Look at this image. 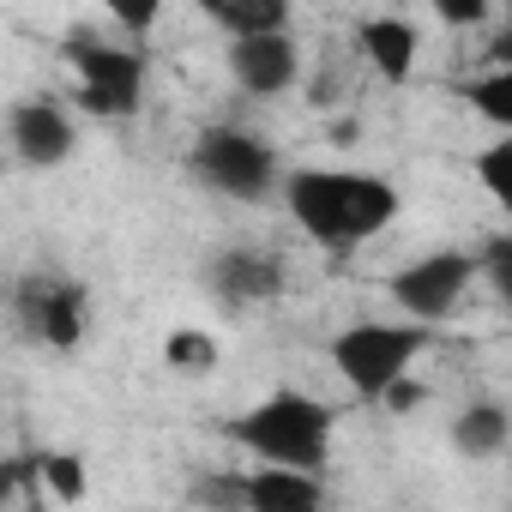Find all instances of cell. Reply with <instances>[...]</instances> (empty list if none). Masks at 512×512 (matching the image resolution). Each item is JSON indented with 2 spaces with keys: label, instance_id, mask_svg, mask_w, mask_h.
Returning <instances> with one entry per match:
<instances>
[{
  "label": "cell",
  "instance_id": "30bf717a",
  "mask_svg": "<svg viewBox=\"0 0 512 512\" xmlns=\"http://www.w3.org/2000/svg\"><path fill=\"white\" fill-rule=\"evenodd\" d=\"M205 290L223 308H260V302L284 296V260L266 247H223L205 260Z\"/></svg>",
  "mask_w": 512,
  "mask_h": 512
},
{
  "label": "cell",
  "instance_id": "44dd1931",
  "mask_svg": "<svg viewBox=\"0 0 512 512\" xmlns=\"http://www.w3.org/2000/svg\"><path fill=\"white\" fill-rule=\"evenodd\" d=\"M169 362L187 368V374H205V368H211V344L193 338V332H181V338H169Z\"/></svg>",
  "mask_w": 512,
  "mask_h": 512
},
{
  "label": "cell",
  "instance_id": "7c38bea8",
  "mask_svg": "<svg viewBox=\"0 0 512 512\" xmlns=\"http://www.w3.org/2000/svg\"><path fill=\"white\" fill-rule=\"evenodd\" d=\"M356 49L362 61L386 79V85H404L416 73V55H422V31L404 19V13H368L356 25Z\"/></svg>",
  "mask_w": 512,
  "mask_h": 512
},
{
  "label": "cell",
  "instance_id": "603a6c76",
  "mask_svg": "<svg viewBox=\"0 0 512 512\" xmlns=\"http://www.w3.org/2000/svg\"><path fill=\"white\" fill-rule=\"evenodd\" d=\"M193 7H199V13H205V19H211V25H217V13H223V7H229V0H193Z\"/></svg>",
  "mask_w": 512,
  "mask_h": 512
},
{
  "label": "cell",
  "instance_id": "5b68a950",
  "mask_svg": "<svg viewBox=\"0 0 512 512\" xmlns=\"http://www.w3.org/2000/svg\"><path fill=\"white\" fill-rule=\"evenodd\" d=\"M187 175L205 193L229 199V205H266L278 193V181H284V157H278L272 139H260L253 127L211 121V127H199V139L187 151Z\"/></svg>",
  "mask_w": 512,
  "mask_h": 512
},
{
  "label": "cell",
  "instance_id": "ffe728a7",
  "mask_svg": "<svg viewBox=\"0 0 512 512\" xmlns=\"http://www.w3.org/2000/svg\"><path fill=\"white\" fill-rule=\"evenodd\" d=\"M428 7L446 31H476V25L494 19V0H428Z\"/></svg>",
  "mask_w": 512,
  "mask_h": 512
},
{
  "label": "cell",
  "instance_id": "e0dca14e",
  "mask_svg": "<svg viewBox=\"0 0 512 512\" xmlns=\"http://www.w3.org/2000/svg\"><path fill=\"white\" fill-rule=\"evenodd\" d=\"M103 13L127 43H145L157 31V19H163V0H103Z\"/></svg>",
  "mask_w": 512,
  "mask_h": 512
},
{
  "label": "cell",
  "instance_id": "8fae6325",
  "mask_svg": "<svg viewBox=\"0 0 512 512\" xmlns=\"http://www.w3.org/2000/svg\"><path fill=\"white\" fill-rule=\"evenodd\" d=\"M235 494L247 512H320L332 500L326 470H296V464H253L235 476Z\"/></svg>",
  "mask_w": 512,
  "mask_h": 512
},
{
  "label": "cell",
  "instance_id": "9a60e30c",
  "mask_svg": "<svg viewBox=\"0 0 512 512\" xmlns=\"http://www.w3.org/2000/svg\"><path fill=\"white\" fill-rule=\"evenodd\" d=\"M464 103L488 121V127H512V67H488L482 79H470L464 85Z\"/></svg>",
  "mask_w": 512,
  "mask_h": 512
},
{
  "label": "cell",
  "instance_id": "3957f363",
  "mask_svg": "<svg viewBox=\"0 0 512 512\" xmlns=\"http://www.w3.org/2000/svg\"><path fill=\"white\" fill-rule=\"evenodd\" d=\"M67 67H73V103L79 115L91 121H133L145 109V91H151V61L139 43L127 37H97V31H73L61 43Z\"/></svg>",
  "mask_w": 512,
  "mask_h": 512
},
{
  "label": "cell",
  "instance_id": "7402d4cb",
  "mask_svg": "<svg viewBox=\"0 0 512 512\" xmlns=\"http://www.w3.org/2000/svg\"><path fill=\"white\" fill-rule=\"evenodd\" d=\"M19 494V464H0V506Z\"/></svg>",
  "mask_w": 512,
  "mask_h": 512
},
{
  "label": "cell",
  "instance_id": "9c48e42d",
  "mask_svg": "<svg viewBox=\"0 0 512 512\" xmlns=\"http://www.w3.org/2000/svg\"><path fill=\"white\" fill-rule=\"evenodd\" d=\"M79 151V115L61 97H19L7 109V157L25 169H61Z\"/></svg>",
  "mask_w": 512,
  "mask_h": 512
},
{
  "label": "cell",
  "instance_id": "52a82bcc",
  "mask_svg": "<svg viewBox=\"0 0 512 512\" xmlns=\"http://www.w3.org/2000/svg\"><path fill=\"white\" fill-rule=\"evenodd\" d=\"M13 314H19V332L55 356L79 350L91 338V290L67 272H31L19 278L13 290Z\"/></svg>",
  "mask_w": 512,
  "mask_h": 512
},
{
  "label": "cell",
  "instance_id": "277c9868",
  "mask_svg": "<svg viewBox=\"0 0 512 512\" xmlns=\"http://www.w3.org/2000/svg\"><path fill=\"white\" fill-rule=\"evenodd\" d=\"M428 344H434V326H422V320H404V314L398 320H356L326 344V362L362 404H380L404 374H416Z\"/></svg>",
  "mask_w": 512,
  "mask_h": 512
},
{
  "label": "cell",
  "instance_id": "cb8c5ba5",
  "mask_svg": "<svg viewBox=\"0 0 512 512\" xmlns=\"http://www.w3.org/2000/svg\"><path fill=\"white\" fill-rule=\"evenodd\" d=\"M7 163H13V157H7V145H0V187H7Z\"/></svg>",
  "mask_w": 512,
  "mask_h": 512
},
{
  "label": "cell",
  "instance_id": "8992f818",
  "mask_svg": "<svg viewBox=\"0 0 512 512\" xmlns=\"http://www.w3.org/2000/svg\"><path fill=\"white\" fill-rule=\"evenodd\" d=\"M476 284V253L470 247H434V253H416L404 260L392 278H386V296L404 320H422V326H440L458 314V302L470 296Z\"/></svg>",
  "mask_w": 512,
  "mask_h": 512
},
{
  "label": "cell",
  "instance_id": "d6986e66",
  "mask_svg": "<svg viewBox=\"0 0 512 512\" xmlns=\"http://www.w3.org/2000/svg\"><path fill=\"white\" fill-rule=\"evenodd\" d=\"M476 181L494 193V205H512V139L506 133L488 151H476Z\"/></svg>",
  "mask_w": 512,
  "mask_h": 512
},
{
  "label": "cell",
  "instance_id": "2e32d148",
  "mask_svg": "<svg viewBox=\"0 0 512 512\" xmlns=\"http://www.w3.org/2000/svg\"><path fill=\"white\" fill-rule=\"evenodd\" d=\"M31 464H37V476L49 482V494H55V500H67V506H73V500H85V488H91L85 458H73V452H37Z\"/></svg>",
  "mask_w": 512,
  "mask_h": 512
},
{
  "label": "cell",
  "instance_id": "5bb4252c",
  "mask_svg": "<svg viewBox=\"0 0 512 512\" xmlns=\"http://www.w3.org/2000/svg\"><path fill=\"white\" fill-rule=\"evenodd\" d=\"M296 19V0H229L217 13V31L229 37H247V31H290Z\"/></svg>",
  "mask_w": 512,
  "mask_h": 512
},
{
  "label": "cell",
  "instance_id": "4fadbf2b",
  "mask_svg": "<svg viewBox=\"0 0 512 512\" xmlns=\"http://www.w3.org/2000/svg\"><path fill=\"white\" fill-rule=\"evenodd\" d=\"M446 440H452V452H464L470 464H494V458L512 446V410H506L500 398H476V404H464V410L452 416Z\"/></svg>",
  "mask_w": 512,
  "mask_h": 512
},
{
  "label": "cell",
  "instance_id": "ac0fdd59",
  "mask_svg": "<svg viewBox=\"0 0 512 512\" xmlns=\"http://www.w3.org/2000/svg\"><path fill=\"white\" fill-rule=\"evenodd\" d=\"M476 253V278H488L494 284V296H512V235L506 229H494L482 247H470Z\"/></svg>",
  "mask_w": 512,
  "mask_h": 512
},
{
  "label": "cell",
  "instance_id": "7a4b0ae2",
  "mask_svg": "<svg viewBox=\"0 0 512 512\" xmlns=\"http://www.w3.org/2000/svg\"><path fill=\"white\" fill-rule=\"evenodd\" d=\"M223 434L253 458V464H296V470H326L332 440H338V410L302 386H278L253 398L241 416L223 422Z\"/></svg>",
  "mask_w": 512,
  "mask_h": 512
},
{
  "label": "cell",
  "instance_id": "ba28073f",
  "mask_svg": "<svg viewBox=\"0 0 512 512\" xmlns=\"http://www.w3.org/2000/svg\"><path fill=\"white\" fill-rule=\"evenodd\" d=\"M229 79L241 97L253 103H278L302 85V43L290 31H247V37H229Z\"/></svg>",
  "mask_w": 512,
  "mask_h": 512
},
{
  "label": "cell",
  "instance_id": "6da1fadb",
  "mask_svg": "<svg viewBox=\"0 0 512 512\" xmlns=\"http://www.w3.org/2000/svg\"><path fill=\"white\" fill-rule=\"evenodd\" d=\"M284 211L308 241L326 253H356L374 235H386L404 211V193L380 169H284L278 181Z\"/></svg>",
  "mask_w": 512,
  "mask_h": 512
}]
</instances>
